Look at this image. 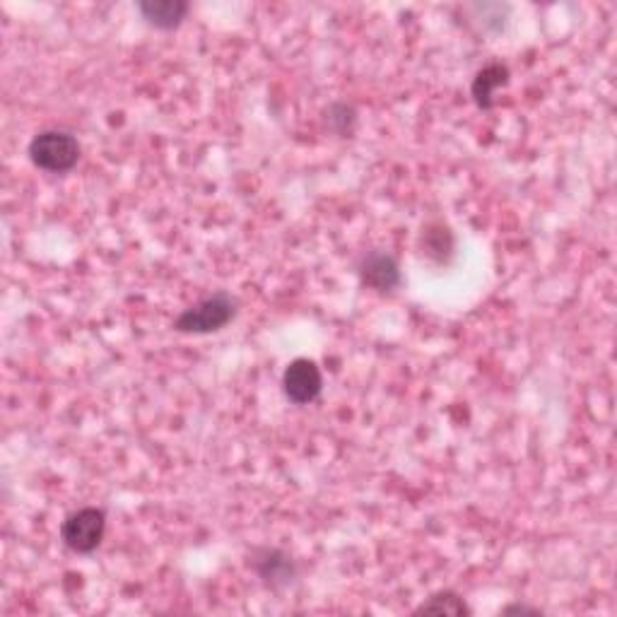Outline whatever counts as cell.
Wrapping results in <instances>:
<instances>
[{"label": "cell", "mask_w": 617, "mask_h": 617, "mask_svg": "<svg viewBox=\"0 0 617 617\" xmlns=\"http://www.w3.org/2000/svg\"><path fill=\"white\" fill-rule=\"evenodd\" d=\"M234 314H237V302L225 292H217V295L205 297L203 302L186 309L174 321V328L179 333H215L225 328L234 319Z\"/></svg>", "instance_id": "cell-2"}, {"label": "cell", "mask_w": 617, "mask_h": 617, "mask_svg": "<svg viewBox=\"0 0 617 617\" xmlns=\"http://www.w3.org/2000/svg\"><path fill=\"white\" fill-rule=\"evenodd\" d=\"M107 531V516L97 507H82L66 516L61 526V540L68 550L78 555H90L102 543Z\"/></svg>", "instance_id": "cell-3"}, {"label": "cell", "mask_w": 617, "mask_h": 617, "mask_svg": "<svg viewBox=\"0 0 617 617\" xmlns=\"http://www.w3.org/2000/svg\"><path fill=\"white\" fill-rule=\"evenodd\" d=\"M29 160L51 174H66L80 160V145L66 131H41L29 143Z\"/></svg>", "instance_id": "cell-1"}, {"label": "cell", "mask_w": 617, "mask_h": 617, "mask_svg": "<svg viewBox=\"0 0 617 617\" xmlns=\"http://www.w3.org/2000/svg\"><path fill=\"white\" fill-rule=\"evenodd\" d=\"M138 8L145 20L157 29L179 27L188 13V5L181 3V0H143Z\"/></svg>", "instance_id": "cell-8"}, {"label": "cell", "mask_w": 617, "mask_h": 617, "mask_svg": "<svg viewBox=\"0 0 617 617\" xmlns=\"http://www.w3.org/2000/svg\"><path fill=\"white\" fill-rule=\"evenodd\" d=\"M360 278L364 285L376 292H389L401 282V270H398L396 258L384 254V251H374V254L362 258Z\"/></svg>", "instance_id": "cell-5"}, {"label": "cell", "mask_w": 617, "mask_h": 617, "mask_svg": "<svg viewBox=\"0 0 617 617\" xmlns=\"http://www.w3.org/2000/svg\"><path fill=\"white\" fill-rule=\"evenodd\" d=\"M504 615L507 613H521V615H538L540 610L538 608H528V605H509V608L502 610Z\"/></svg>", "instance_id": "cell-11"}, {"label": "cell", "mask_w": 617, "mask_h": 617, "mask_svg": "<svg viewBox=\"0 0 617 617\" xmlns=\"http://www.w3.org/2000/svg\"><path fill=\"white\" fill-rule=\"evenodd\" d=\"M251 567L270 586H285L295 579V562H292V557L275 548L258 550L254 560H251Z\"/></svg>", "instance_id": "cell-6"}, {"label": "cell", "mask_w": 617, "mask_h": 617, "mask_svg": "<svg viewBox=\"0 0 617 617\" xmlns=\"http://www.w3.org/2000/svg\"><path fill=\"white\" fill-rule=\"evenodd\" d=\"M507 82H509V68L504 66V63H490V66H485L478 75H475L473 87H470L475 104H478L480 109L495 107V92L499 87L507 85Z\"/></svg>", "instance_id": "cell-7"}, {"label": "cell", "mask_w": 617, "mask_h": 617, "mask_svg": "<svg viewBox=\"0 0 617 617\" xmlns=\"http://www.w3.org/2000/svg\"><path fill=\"white\" fill-rule=\"evenodd\" d=\"M417 615L427 613V615H470L468 603L463 601L461 596L454 591H439L434 596L427 598L420 608L415 610Z\"/></svg>", "instance_id": "cell-9"}, {"label": "cell", "mask_w": 617, "mask_h": 617, "mask_svg": "<svg viewBox=\"0 0 617 617\" xmlns=\"http://www.w3.org/2000/svg\"><path fill=\"white\" fill-rule=\"evenodd\" d=\"M326 123H328V128H331V131H336L340 135L350 133L352 126H355V109L348 107V104H343V102L333 104V107L326 111Z\"/></svg>", "instance_id": "cell-10"}, {"label": "cell", "mask_w": 617, "mask_h": 617, "mask_svg": "<svg viewBox=\"0 0 617 617\" xmlns=\"http://www.w3.org/2000/svg\"><path fill=\"white\" fill-rule=\"evenodd\" d=\"M323 389V376L316 362L311 360H295L287 364L285 374H282V391L292 403L307 405L319 398Z\"/></svg>", "instance_id": "cell-4"}]
</instances>
